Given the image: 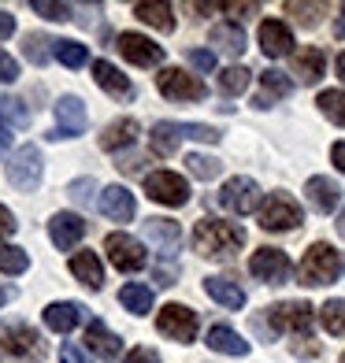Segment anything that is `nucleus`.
Here are the masks:
<instances>
[{
	"label": "nucleus",
	"instance_id": "1",
	"mask_svg": "<svg viewBox=\"0 0 345 363\" xmlns=\"http://www.w3.org/2000/svg\"><path fill=\"white\" fill-rule=\"evenodd\" d=\"M245 245V230L226 219H201L193 226V249L204 259H230Z\"/></svg>",
	"mask_w": 345,
	"mask_h": 363
},
{
	"label": "nucleus",
	"instance_id": "2",
	"mask_svg": "<svg viewBox=\"0 0 345 363\" xmlns=\"http://www.w3.org/2000/svg\"><path fill=\"white\" fill-rule=\"evenodd\" d=\"M341 271H345V259L338 256L334 245L316 241L305 252L301 267H297V278H301V286H331V282L341 278Z\"/></svg>",
	"mask_w": 345,
	"mask_h": 363
},
{
	"label": "nucleus",
	"instance_id": "3",
	"mask_svg": "<svg viewBox=\"0 0 345 363\" xmlns=\"http://www.w3.org/2000/svg\"><path fill=\"white\" fill-rule=\"evenodd\" d=\"M0 349L15 359H30V363H41L45 359V341L41 334L30 323L23 319H4L0 323Z\"/></svg>",
	"mask_w": 345,
	"mask_h": 363
},
{
	"label": "nucleus",
	"instance_id": "4",
	"mask_svg": "<svg viewBox=\"0 0 345 363\" xmlns=\"http://www.w3.org/2000/svg\"><path fill=\"white\" fill-rule=\"evenodd\" d=\"M8 182L19 193H34L41 186V174H45V160H41V148L38 145H23V148H15V156L8 160V167H4Z\"/></svg>",
	"mask_w": 345,
	"mask_h": 363
},
{
	"label": "nucleus",
	"instance_id": "5",
	"mask_svg": "<svg viewBox=\"0 0 345 363\" xmlns=\"http://www.w3.org/2000/svg\"><path fill=\"white\" fill-rule=\"evenodd\" d=\"M305 223L301 204L293 201L290 193H271L264 208H260V226L271 230V234H286V230H297Z\"/></svg>",
	"mask_w": 345,
	"mask_h": 363
},
{
	"label": "nucleus",
	"instance_id": "6",
	"mask_svg": "<svg viewBox=\"0 0 345 363\" xmlns=\"http://www.w3.org/2000/svg\"><path fill=\"white\" fill-rule=\"evenodd\" d=\"M156 86H160V93L168 96V101H178V104H197V101L208 96V86L201 78L178 71V67H163L156 74Z\"/></svg>",
	"mask_w": 345,
	"mask_h": 363
},
{
	"label": "nucleus",
	"instance_id": "7",
	"mask_svg": "<svg viewBox=\"0 0 345 363\" xmlns=\"http://www.w3.org/2000/svg\"><path fill=\"white\" fill-rule=\"evenodd\" d=\"M104 252L111 259V267L115 271H126V274H134V271H145L149 267V252H145V245L138 238H130V234H108L104 238Z\"/></svg>",
	"mask_w": 345,
	"mask_h": 363
},
{
	"label": "nucleus",
	"instance_id": "8",
	"mask_svg": "<svg viewBox=\"0 0 345 363\" xmlns=\"http://www.w3.org/2000/svg\"><path fill=\"white\" fill-rule=\"evenodd\" d=\"M156 330L163 337L178 341V345H190L197 337V330H201V319H197V311L186 308V304H168V308H160V315H156Z\"/></svg>",
	"mask_w": 345,
	"mask_h": 363
},
{
	"label": "nucleus",
	"instance_id": "9",
	"mask_svg": "<svg viewBox=\"0 0 345 363\" xmlns=\"http://www.w3.org/2000/svg\"><path fill=\"white\" fill-rule=\"evenodd\" d=\"M249 271H253V278H260V282H268V286H283V282H290L293 263H290V256L283 249H268L264 245V249L253 252Z\"/></svg>",
	"mask_w": 345,
	"mask_h": 363
},
{
	"label": "nucleus",
	"instance_id": "10",
	"mask_svg": "<svg viewBox=\"0 0 345 363\" xmlns=\"http://www.w3.org/2000/svg\"><path fill=\"white\" fill-rule=\"evenodd\" d=\"M145 193H149L156 204H168V208H182L190 201L186 178H178L175 171H153V174H145Z\"/></svg>",
	"mask_w": 345,
	"mask_h": 363
},
{
	"label": "nucleus",
	"instance_id": "11",
	"mask_svg": "<svg viewBox=\"0 0 345 363\" xmlns=\"http://www.w3.org/2000/svg\"><path fill=\"white\" fill-rule=\"evenodd\" d=\"M268 326L275 330H293V334H308L312 330V304L308 301H283L268 308Z\"/></svg>",
	"mask_w": 345,
	"mask_h": 363
},
{
	"label": "nucleus",
	"instance_id": "12",
	"mask_svg": "<svg viewBox=\"0 0 345 363\" xmlns=\"http://www.w3.org/2000/svg\"><path fill=\"white\" fill-rule=\"evenodd\" d=\"M219 204L226 211H234V216H249V211L260 208V186L253 178H245V174L230 178L226 186L219 189Z\"/></svg>",
	"mask_w": 345,
	"mask_h": 363
},
{
	"label": "nucleus",
	"instance_id": "13",
	"mask_svg": "<svg viewBox=\"0 0 345 363\" xmlns=\"http://www.w3.org/2000/svg\"><path fill=\"white\" fill-rule=\"evenodd\" d=\"M119 52L134 63V67H160L163 63V45L149 41L145 34H134V30H126V34H119Z\"/></svg>",
	"mask_w": 345,
	"mask_h": 363
},
{
	"label": "nucleus",
	"instance_id": "14",
	"mask_svg": "<svg viewBox=\"0 0 345 363\" xmlns=\"http://www.w3.org/2000/svg\"><path fill=\"white\" fill-rule=\"evenodd\" d=\"M86 134V104L78 96H60L56 101V130L48 138H78Z\"/></svg>",
	"mask_w": 345,
	"mask_h": 363
},
{
	"label": "nucleus",
	"instance_id": "15",
	"mask_svg": "<svg viewBox=\"0 0 345 363\" xmlns=\"http://www.w3.org/2000/svg\"><path fill=\"white\" fill-rule=\"evenodd\" d=\"M48 238H53L56 249H75V245L86 238V219L75 216V211H56L53 219H48Z\"/></svg>",
	"mask_w": 345,
	"mask_h": 363
},
{
	"label": "nucleus",
	"instance_id": "16",
	"mask_svg": "<svg viewBox=\"0 0 345 363\" xmlns=\"http://www.w3.org/2000/svg\"><path fill=\"white\" fill-rule=\"evenodd\" d=\"M93 78H97V86H101L108 96H115V101H130V96H134L130 78L108 60H93Z\"/></svg>",
	"mask_w": 345,
	"mask_h": 363
},
{
	"label": "nucleus",
	"instance_id": "17",
	"mask_svg": "<svg viewBox=\"0 0 345 363\" xmlns=\"http://www.w3.org/2000/svg\"><path fill=\"white\" fill-rule=\"evenodd\" d=\"M101 211L111 223H130L134 211H138V201H134V193H130L126 186H108L101 193Z\"/></svg>",
	"mask_w": 345,
	"mask_h": 363
},
{
	"label": "nucleus",
	"instance_id": "18",
	"mask_svg": "<svg viewBox=\"0 0 345 363\" xmlns=\"http://www.w3.org/2000/svg\"><path fill=\"white\" fill-rule=\"evenodd\" d=\"M86 349L97 352L104 363H115V359H119V352H123V341L115 337L101 319H89V326H86Z\"/></svg>",
	"mask_w": 345,
	"mask_h": 363
},
{
	"label": "nucleus",
	"instance_id": "19",
	"mask_svg": "<svg viewBox=\"0 0 345 363\" xmlns=\"http://www.w3.org/2000/svg\"><path fill=\"white\" fill-rule=\"evenodd\" d=\"M260 48H264L268 60L290 56V52H293V34H290V26L278 23V19H268L264 26H260Z\"/></svg>",
	"mask_w": 345,
	"mask_h": 363
},
{
	"label": "nucleus",
	"instance_id": "20",
	"mask_svg": "<svg viewBox=\"0 0 345 363\" xmlns=\"http://www.w3.org/2000/svg\"><path fill=\"white\" fill-rule=\"evenodd\" d=\"M145 238H149V245H156L160 256L168 259L178 252V245H182V230H178L175 219H149L145 223Z\"/></svg>",
	"mask_w": 345,
	"mask_h": 363
},
{
	"label": "nucleus",
	"instance_id": "21",
	"mask_svg": "<svg viewBox=\"0 0 345 363\" xmlns=\"http://www.w3.org/2000/svg\"><path fill=\"white\" fill-rule=\"evenodd\" d=\"M305 196H308L312 208L327 216V211H334L341 204V186H338V182H331V178H323V174H316V178L305 182Z\"/></svg>",
	"mask_w": 345,
	"mask_h": 363
},
{
	"label": "nucleus",
	"instance_id": "22",
	"mask_svg": "<svg viewBox=\"0 0 345 363\" xmlns=\"http://www.w3.org/2000/svg\"><path fill=\"white\" fill-rule=\"evenodd\" d=\"M323 71H327V52L323 48H316V45L297 48V56H293V74H297L305 86H316V82L323 78Z\"/></svg>",
	"mask_w": 345,
	"mask_h": 363
},
{
	"label": "nucleus",
	"instance_id": "23",
	"mask_svg": "<svg viewBox=\"0 0 345 363\" xmlns=\"http://www.w3.org/2000/svg\"><path fill=\"white\" fill-rule=\"evenodd\" d=\"M204 293H208L216 304L230 308V311L245 308V289L234 282V278H226V274H212V278H204Z\"/></svg>",
	"mask_w": 345,
	"mask_h": 363
},
{
	"label": "nucleus",
	"instance_id": "24",
	"mask_svg": "<svg viewBox=\"0 0 345 363\" xmlns=\"http://www.w3.org/2000/svg\"><path fill=\"white\" fill-rule=\"evenodd\" d=\"M86 319V311H82V304L75 301H56L45 308V326L56 330V334H71V330Z\"/></svg>",
	"mask_w": 345,
	"mask_h": 363
},
{
	"label": "nucleus",
	"instance_id": "25",
	"mask_svg": "<svg viewBox=\"0 0 345 363\" xmlns=\"http://www.w3.org/2000/svg\"><path fill=\"white\" fill-rule=\"evenodd\" d=\"M138 134H141L138 119H115V123L104 126L101 148H104V152H123V148H130V145L138 141Z\"/></svg>",
	"mask_w": 345,
	"mask_h": 363
},
{
	"label": "nucleus",
	"instance_id": "26",
	"mask_svg": "<svg viewBox=\"0 0 345 363\" xmlns=\"http://www.w3.org/2000/svg\"><path fill=\"white\" fill-rule=\"evenodd\" d=\"M71 274L93 293L104 286V267H101V259H97V252H75L71 256Z\"/></svg>",
	"mask_w": 345,
	"mask_h": 363
},
{
	"label": "nucleus",
	"instance_id": "27",
	"mask_svg": "<svg viewBox=\"0 0 345 363\" xmlns=\"http://www.w3.org/2000/svg\"><path fill=\"white\" fill-rule=\"evenodd\" d=\"M293 93V82L283 74V71H264L260 74V96H256V108H271L275 101H283V96Z\"/></svg>",
	"mask_w": 345,
	"mask_h": 363
},
{
	"label": "nucleus",
	"instance_id": "28",
	"mask_svg": "<svg viewBox=\"0 0 345 363\" xmlns=\"http://www.w3.org/2000/svg\"><path fill=\"white\" fill-rule=\"evenodd\" d=\"M208 349L223 352V356H249V341H241L238 330H230V326L219 323V326L208 330Z\"/></svg>",
	"mask_w": 345,
	"mask_h": 363
},
{
	"label": "nucleus",
	"instance_id": "29",
	"mask_svg": "<svg viewBox=\"0 0 345 363\" xmlns=\"http://www.w3.org/2000/svg\"><path fill=\"white\" fill-rule=\"evenodd\" d=\"M119 304L126 311H134V315H149V311H153V289L141 286V282H126L119 289Z\"/></svg>",
	"mask_w": 345,
	"mask_h": 363
},
{
	"label": "nucleus",
	"instance_id": "30",
	"mask_svg": "<svg viewBox=\"0 0 345 363\" xmlns=\"http://www.w3.org/2000/svg\"><path fill=\"white\" fill-rule=\"evenodd\" d=\"M212 45H219L226 56H241L245 52V30L238 23H219L212 30Z\"/></svg>",
	"mask_w": 345,
	"mask_h": 363
},
{
	"label": "nucleus",
	"instance_id": "31",
	"mask_svg": "<svg viewBox=\"0 0 345 363\" xmlns=\"http://www.w3.org/2000/svg\"><path fill=\"white\" fill-rule=\"evenodd\" d=\"M178 141H182V130H178V123H156L153 134H149V145L156 156H175Z\"/></svg>",
	"mask_w": 345,
	"mask_h": 363
},
{
	"label": "nucleus",
	"instance_id": "32",
	"mask_svg": "<svg viewBox=\"0 0 345 363\" xmlns=\"http://www.w3.org/2000/svg\"><path fill=\"white\" fill-rule=\"evenodd\" d=\"M134 15H138L141 23L156 26L160 34H171V30H175V15H171V4H138V8H134Z\"/></svg>",
	"mask_w": 345,
	"mask_h": 363
},
{
	"label": "nucleus",
	"instance_id": "33",
	"mask_svg": "<svg viewBox=\"0 0 345 363\" xmlns=\"http://www.w3.org/2000/svg\"><path fill=\"white\" fill-rule=\"evenodd\" d=\"M23 52H26V60L34 63V67H45V63L56 56V41L48 38V34H26Z\"/></svg>",
	"mask_w": 345,
	"mask_h": 363
},
{
	"label": "nucleus",
	"instance_id": "34",
	"mask_svg": "<svg viewBox=\"0 0 345 363\" xmlns=\"http://www.w3.org/2000/svg\"><path fill=\"white\" fill-rule=\"evenodd\" d=\"M319 111L331 119L334 126H345V89H327V93H319Z\"/></svg>",
	"mask_w": 345,
	"mask_h": 363
},
{
	"label": "nucleus",
	"instance_id": "35",
	"mask_svg": "<svg viewBox=\"0 0 345 363\" xmlns=\"http://www.w3.org/2000/svg\"><path fill=\"white\" fill-rule=\"evenodd\" d=\"M249 78H253V71L241 67V63H234V67H226V71L219 74V89H223L226 96H238V93L249 89Z\"/></svg>",
	"mask_w": 345,
	"mask_h": 363
},
{
	"label": "nucleus",
	"instance_id": "36",
	"mask_svg": "<svg viewBox=\"0 0 345 363\" xmlns=\"http://www.w3.org/2000/svg\"><path fill=\"white\" fill-rule=\"evenodd\" d=\"M186 167H190V174H193V178H201V182H212V178H219L223 163H219L216 156H201V152H190V156H186Z\"/></svg>",
	"mask_w": 345,
	"mask_h": 363
},
{
	"label": "nucleus",
	"instance_id": "37",
	"mask_svg": "<svg viewBox=\"0 0 345 363\" xmlns=\"http://www.w3.org/2000/svg\"><path fill=\"white\" fill-rule=\"evenodd\" d=\"M319 319H323V330H327V334L345 337V301H327L323 311H319Z\"/></svg>",
	"mask_w": 345,
	"mask_h": 363
},
{
	"label": "nucleus",
	"instance_id": "38",
	"mask_svg": "<svg viewBox=\"0 0 345 363\" xmlns=\"http://www.w3.org/2000/svg\"><path fill=\"white\" fill-rule=\"evenodd\" d=\"M56 60L63 63V67H86L89 48L78 45V41H56Z\"/></svg>",
	"mask_w": 345,
	"mask_h": 363
},
{
	"label": "nucleus",
	"instance_id": "39",
	"mask_svg": "<svg viewBox=\"0 0 345 363\" xmlns=\"http://www.w3.org/2000/svg\"><path fill=\"white\" fill-rule=\"evenodd\" d=\"M30 267V256L15 245H0V274H23Z\"/></svg>",
	"mask_w": 345,
	"mask_h": 363
},
{
	"label": "nucleus",
	"instance_id": "40",
	"mask_svg": "<svg viewBox=\"0 0 345 363\" xmlns=\"http://www.w3.org/2000/svg\"><path fill=\"white\" fill-rule=\"evenodd\" d=\"M327 11V4H297V0H290L286 4V15H293V23L297 26H319V15Z\"/></svg>",
	"mask_w": 345,
	"mask_h": 363
},
{
	"label": "nucleus",
	"instance_id": "41",
	"mask_svg": "<svg viewBox=\"0 0 345 363\" xmlns=\"http://www.w3.org/2000/svg\"><path fill=\"white\" fill-rule=\"evenodd\" d=\"M0 119H8L11 126H30V108L19 96H4V101H0Z\"/></svg>",
	"mask_w": 345,
	"mask_h": 363
},
{
	"label": "nucleus",
	"instance_id": "42",
	"mask_svg": "<svg viewBox=\"0 0 345 363\" xmlns=\"http://www.w3.org/2000/svg\"><path fill=\"white\" fill-rule=\"evenodd\" d=\"M30 8H34L41 19H53V23H67L71 19V8L67 4H56V0H34Z\"/></svg>",
	"mask_w": 345,
	"mask_h": 363
},
{
	"label": "nucleus",
	"instance_id": "43",
	"mask_svg": "<svg viewBox=\"0 0 345 363\" xmlns=\"http://www.w3.org/2000/svg\"><path fill=\"white\" fill-rule=\"evenodd\" d=\"M178 130H182V138H193V141H219L223 138L216 126H204V123H178Z\"/></svg>",
	"mask_w": 345,
	"mask_h": 363
},
{
	"label": "nucleus",
	"instance_id": "44",
	"mask_svg": "<svg viewBox=\"0 0 345 363\" xmlns=\"http://www.w3.org/2000/svg\"><path fill=\"white\" fill-rule=\"evenodd\" d=\"M93 193H97V182L93 178H75L71 186H67V196H71L75 204H89Z\"/></svg>",
	"mask_w": 345,
	"mask_h": 363
},
{
	"label": "nucleus",
	"instance_id": "45",
	"mask_svg": "<svg viewBox=\"0 0 345 363\" xmlns=\"http://www.w3.org/2000/svg\"><path fill=\"white\" fill-rule=\"evenodd\" d=\"M186 60L193 63L197 71H216V52H208V48H190Z\"/></svg>",
	"mask_w": 345,
	"mask_h": 363
},
{
	"label": "nucleus",
	"instance_id": "46",
	"mask_svg": "<svg viewBox=\"0 0 345 363\" xmlns=\"http://www.w3.org/2000/svg\"><path fill=\"white\" fill-rule=\"evenodd\" d=\"M15 78H19V63L0 48V82H15Z\"/></svg>",
	"mask_w": 345,
	"mask_h": 363
},
{
	"label": "nucleus",
	"instance_id": "47",
	"mask_svg": "<svg viewBox=\"0 0 345 363\" xmlns=\"http://www.w3.org/2000/svg\"><path fill=\"white\" fill-rule=\"evenodd\" d=\"M123 363H160V352H156V349H145V345H141V349H130Z\"/></svg>",
	"mask_w": 345,
	"mask_h": 363
},
{
	"label": "nucleus",
	"instance_id": "48",
	"mask_svg": "<svg viewBox=\"0 0 345 363\" xmlns=\"http://www.w3.org/2000/svg\"><path fill=\"white\" fill-rule=\"evenodd\" d=\"M60 359H63V363H89V352H82L78 345L67 341V345H60Z\"/></svg>",
	"mask_w": 345,
	"mask_h": 363
},
{
	"label": "nucleus",
	"instance_id": "49",
	"mask_svg": "<svg viewBox=\"0 0 345 363\" xmlns=\"http://www.w3.org/2000/svg\"><path fill=\"white\" fill-rule=\"evenodd\" d=\"M11 34H15V15L0 8V41H8Z\"/></svg>",
	"mask_w": 345,
	"mask_h": 363
},
{
	"label": "nucleus",
	"instance_id": "50",
	"mask_svg": "<svg viewBox=\"0 0 345 363\" xmlns=\"http://www.w3.org/2000/svg\"><path fill=\"white\" fill-rule=\"evenodd\" d=\"M15 226H19V223H15V216H11V211H8L4 204H0V238L15 234Z\"/></svg>",
	"mask_w": 345,
	"mask_h": 363
},
{
	"label": "nucleus",
	"instance_id": "51",
	"mask_svg": "<svg viewBox=\"0 0 345 363\" xmlns=\"http://www.w3.org/2000/svg\"><path fill=\"white\" fill-rule=\"evenodd\" d=\"M223 11H230V15H253V11H260V4H219Z\"/></svg>",
	"mask_w": 345,
	"mask_h": 363
},
{
	"label": "nucleus",
	"instance_id": "52",
	"mask_svg": "<svg viewBox=\"0 0 345 363\" xmlns=\"http://www.w3.org/2000/svg\"><path fill=\"white\" fill-rule=\"evenodd\" d=\"M331 160H334V167L345 174V141H338V145L331 148Z\"/></svg>",
	"mask_w": 345,
	"mask_h": 363
},
{
	"label": "nucleus",
	"instance_id": "53",
	"mask_svg": "<svg viewBox=\"0 0 345 363\" xmlns=\"http://www.w3.org/2000/svg\"><path fill=\"white\" fill-rule=\"evenodd\" d=\"M297 356H319V345H293Z\"/></svg>",
	"mask_w": 345,
	"mask_h": 363
},
{
	"label": "nucleus",
	"instance_id": "54",
	"mask_svg": "<svg viewBox=\"0 0 345 363\" xmlns=\"http://www.w3.org/2000/svg\"><path fill=\"white\" fill-rule=\"evenodd\" d=\"M11 148V134H8V126H0V156H4Z\"/></svg>",
	"mask_w": 345,
	"mask_h": 363
},
{
	"label": "nucleus",
	"instance_id": "55",
	"mask_svg": "<svg viewBox=\"0 0 345 363\" xmlns=\"http://www.w3.org/2000/svg\"><path fill=\"white\" fill-rule=\"evenodd\" d=\"M341 11H345V8H341ZM334 38H341V41H345V15H341V19L334 23Z\"/></svg>",
	"mask_w": 345,
	"mask_h": 363
},
{
	"label": "nucleus",
	"instance_id": "56",
	"mask_svg": "<svg viewBox=\"0 0 345 363\" xmlns=\"http://www.w3.org/2000/svg\"><path fill=\"white\" fill-rule=\"evenodd\" d=\"M334 67H338V78H341V82H345V52H341V56H338V60H334Z\"/></svg>",
	"mask_w": 345,
	"mask_h": 363
},
{
	"label": "nucleus",
	"instance_id": "57",
	"mask_svg": "<svg viewBox=\"0 0 345 363\" xmlns=\"http://www.w3.org/2000/svg\"><path fill=\"white\" fill-rule=\"evenodd\" d=\"M338 234L345 238V208H341V216H338Z\"/></svg>",
	"mask_w": 345,
	"mask_h": 363
},
{
	"label": "nucleus",
	"instance_id": "58",
	"mask_svg": "<svg viewBox=\"0 0 345 363\" xmlns=\"http://www.w3.org/2000/svg\"><path fill=\"white\" fill-rule=\"evenodd\" d=\"M338 363H345V352H341V359H338Z\"/></svg>",
	"mask_w": 345,
	"mask_h": 363
}]
</instances>
